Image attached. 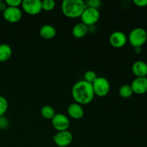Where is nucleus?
Segmentation results:
<instances>
[{
	"label": "nucleus",
	"mask_w": 147,
	"mask_h": 147,
	"mask_svg": "<svg viewBox=\"0 0 147 147\" xmlns=\"http://www.w3.org/2000/svg\"><path fill=\"white\" fill-rule=\"evenodd\" d=\"M71 93L76 103L81 106L91 103L95 96L92 84L84 80H79L73 85Z\"/></svg>",
	"instance_id": "f257e3e1"
},
{
	"label": "nucleus",
	"mask_w": 147,
	"mask_h": 147,
	"mask_svg": "<svg viewBox=\"0 0 147 147\" xmlns=\"http://www.w3.org/2000/svg\"><path fill=\"white\" fill-rule=\"evenodd\" d=\"M86 8V3L83 0H64L61 4L63 14L71 19L80 17Z\"/></svg>",
	"instance_id": "f03ea898"
},
{
	"label": "nucleus",
	"mask_w": 147,
	"mask_h": 147,
	"mask_svg": "<svg viewBox=\"0 0 147 147\" xmlns=\"http://www.w3.org/2000/svg\"><path fill=\"white\" fill-rule=\"evenodd\" d=\"M128 40L132 47H142L147 40V32L142 27H136L129 33Z\"/></svg>",
	"instance_id": "7ed1b4c3"
},
{
	"label": "nucleus",
	"mask_w": 147,
	"mask_h": 147,
	"mask_svg": "<svg viewBox=\"0 0 147 147\" xmlns=\"http://www.w3.org/2000/svg\"><path fill=\"white\" fill-rule=\"evenodd\" d=\"M95 96L98 97H105L110 91L111 86L109 80L104 77H98L92 83Z\"/></svg>",
	"instance_id": "20e7f679"
},
{
	"label": "nucleus",
	"mask_w": 147,
	"mask_h": 147,
	"mask_svg": "<svg viewBox=\"0 0 147 147\" xmlns=\"http://www.w3.org/2000/svg\"><path fill=\"white\" fill-rule=\"evenodd\" d=\"M100 11L97 9L86 7L82 13L80 18L82 23L88 26H92L98 22L100 19Z\"/></svg>",
	"instance_id": "39448f33"
},
{
	"label": "nucleus",
	"mask_w": 147,
	"mask_h": 147,
	"mask_svg": "<svg viewBox=\"0 0 147 147\" xmlns=\"http://www.w3.org/2000/svg\"><path fill=\"white\" fill-rule=\"evenodd\" d=\"M21 6L23 11L30 15H37L42 10L40 0H24Z\"/></svg>",
	"instance_id": "423d86ee"
},
{
	"label": "nucleus",
	"mask_w": 147,
	"mask_h": 147,
	"mask_svg": "<svg viewBox=\"0 0 147 147\" xmlns=\"http://www.w3.org/2000/svg\"><path fill=\"white\" fill-rule=\"evenodd\" d=\"M51 121L53 128L57 132L67 131L70 127V123L68 117L63 113H56Z\"/></svg>",
	"instance_id": "0eeeda50"
},
{
	"label": "nucleus",
	"mask_w": 147,
	"mask_h": 147,
	"mask_svg": "<svg viewBox=\"0 0 147 147\" xmlns=\"http://www.w3.org/2000/svg\"><path fill=\"white\" fill-rule=\"evenodd\" d=\"M53 142L58 147H67L72 143L73 136L68 130L58 131L53 136Z\"/></svg>",
	"instance_id": "6e6552de"
},
{
	"label": "nucleus",
	"mask_w": 147,
	"mask_h": 147,
	"mask_svg": "<svg viewBox=\"0 0 147 147\" xmlns=\"http://www.w3.org/2000/svg\"><path fill=\"white\" fill-rule=\"evenodd\" d=\"M3 17L9 23L18 22L22 17V11L19 7H7L3 12Z\"/></svg>",
	"instance_id": "1a4fd4ad"
},
{
	"label": "nucleus",
	"mask_w": 147,
	"mask_h": 147,
	"mask_svg": "<svg viewBox=\"0 0 147 147\" xmlns=\"http://www.w3.org/2000/svg\"><path fill=\"white\" fill-rule=\"evenodd\" d=\"M128 41L126 34L121 31H115L109 37V42L115 48H121L124 47Z\"/></svg>",
	"instance_id": "9d476101"
},
{
	"label": "nucleus",
	"mask_w": 147,
	"mask_h": 147,
	"mask_svg": "<svg viewBox=\"0 0 147 147\" xmlns=\"http://www.w3.org/2000/svg\"><path fill=\"white\" fill-rule=\"evenodd\" d=\"M134 93L144 94L147 92V78H136L131 84Z\"/></svg>",
	"instance_id": "9b49d317"
},
{
	"label": "nucleus",
	"mask_w": 147,
	"mask_h": 147,
	"mask_svg": "<svg viewBox=\"0 0 147 147\" xmlns=\"http://www.w3.org/2000/svg\"><path fill=\"white\" fill-rule=\"evenodd\" d=\"M67 113L70 117L76 120L82 119L84 116V110L82 106L76 103H71L67 106Z\"/></svg>",
	"instance_id": "f8f14e48"
},
{
	"label": "nucleus",
	"mask_w": 147,
	"mask_h": 147,
	"mask_svg": "<svg viewBox=\"0 0 147 147\" xmlns=\"http://www.w3.org/2000/svg\"><path fill=\"white\" fill-rule=\"evenodd\" d=\"M132 72L136 78L146 77L147 64L142 60L136 61L132 65Z\"/></svg>",
	"instance_id": "ddd939ff"
},
{
	"label": "nucleus",
	"mask_w": 147,
	"mask_h": 147,
	"mask_svg": "<svg viewBox=\"0 0 147 147\" xmlns=\"http://www.w3.org/2000/svg\"><path fill=\"white\" fill-rule=\"evenodd\" d=\"M39 33L43 39L51 40L55 37L57 34V31L53 26L50 24H45L40 27Z\"/></svg>",
	"instance_id": "4468645a"
},
{
	"label": "nucleus",
	"mask_w": 147,
	"mask_h": 147,
	"mask_svg": "<svg viewBox=\"0 0 147 147\" xmlns=\"http://www.w3.org/2000/svg\"><path fill=\"white\" fill-rule=\"evenodd\" d=\"M88 29L83 23H78L72 29V34L76 38H83L87 34Z\"/></svg>",
	"instance_id": "2eb2a0df"
},
{
	"label": "nucleus",
	"mask_w": 147,
	"mask_h": 147,
	"mask_svg": "<svg viewBox=\"0 0 147 147\" xmlns=\"http://www.w3.org/2000/svg\"><path fill=\"white\" fill-rule=\"evenodd\" d=\"M12 55V49L7 44H0V62L9 60Z\"/></svg>",
	"instance_id": "dca6fc26"
},
{
	"label": "nucleus",
	"mask_w": 147,
	"mask_h": 147,
	"mask_svg": "<svg viewBox=\"0 0 147 147\" xmlns=\"http://www.w3.org/2000/svg\"><path fill=\"white\" fill-rule=\"evenodd\" d=\"M119 93L121 97L123 98H129L133 95L134 92L131 85L124 84L121 86L119 90Z\"/></svg>",
	"instance_id": "f3484780"
},
{
	"label": "nucleus",
	"mask_w": 147,
	"mask_h": 147,
	"mask_svg": "<svg viewBox=\"0 0 147 147\" xmlns=\"http://www.w3.org/2000/svg\"><path fill=\"white\" fill-rule=\"evenodd\" d=\"M41 115L44 119L52 120L56 114L54 109L50 106H44L41 109Z\"/></svg>",
	"instance_id": "a211bd4d"
},
{
	"label": "nucleus",
	"mask_w": 147,
	"mask_h": 147,
	"mask_svg": "<svg viewBox=\"0 0 147 147\" xmlns=\"http://www.w3.org/2000/svg\"><path fill=\"white\" fill-rule=\"evenodd\" d=\"M83 77H84L85 81L88 82V83H91L92 84V83L96 80L98 76L96 72L93 71V70H87V71L84 73Z\"/></svg>",
	"instance_id": "6ab92c4d"
},
{
	"label": "nucleus",
	"mask_w": 147,
	"mask_h": 147,
	"mask_svg": "<svg viewBox=\"0 0 147 147\" xmlns=\"http://www.w3.org/2000/svg\"><path fill=\"white\" fill-rule=\"evenodd\" d=\"M55 7V1L53 0H44L42 1V9L45 11H52Z\"/></svg>",
	"instance_id": "aec40b11"
},
{
	"label": "nucleus",
	"mask_w": 147,
	"mask_h": 147,
	"mask_svg": "<svg viewBox=\"0 0 147 147\" xmlns=\"http://www.w3.org/2000/svg\"><path fill=\"white\" fill-rule=\"evenodd\" d=\"M8 109V101L7 98L2 96H0V117L4 116Z\"/></svg>",
	"instance_id": "412c9836"
},
{
	"label": "nucleus",
	"mask_w": 147,
	"mask_h": 147,
	"mask_svg": "<svg viewBox=\"0 0 147 147\" xmlns=\"http://www.w3.org/2000/svg\"><path fill=\"white\" fill-rule=\"evenodd\" d=\"M85 3H86V7L97 9H98L99 7L101 5V1L99 0H88Z\"/></svg>",
	"instance_id": "4be33fe9"
},
{
	"label": "nucleus",
	"mask_w": 147,
	"mask_h": 147,
	"mask_svg": "<svg viewBox=\"0 0 147 147\" xmlns=\"http://www.w3.org/2000/svg\"><path fill=\"white\" fill-rule=\"evenodd\" d=\"M6 4L7 7H20L22 5V0H6Z\"/></svg>",
	"instance_id": "5701e85b"
},
{
	"label": "nucleus",
	"mask_w": 147,
	"mask_h": 147,
	"mask_svg": "<svg viewBox=\"0 0 147 147\" xmlns=\"http://www.w3.org/2000/svg\"><path fill=\"white\" fill-rule=\"evenodd\" d=\"M9 122L7 118L1 116L0 117V129H6L8 126Z\"/></svg>",
	"instance_id": "b1692460"
},
{
	"label": "nucleus",
	"mask_w": 147,
	"mask_h": 147,
	"mask_svg": "<svg viewBox=\"0 0 147 147\" xmlns=\"http://www.w3.org/2000/svg\"><path fill=\"white\" fill-rule=\"evenodd\" d=\"M133 2L139 7H145L147 6V0H134Z\"/></svg>",
	"instance_id": "393cba45"
},
{
	"label": "nucleus",
	"mask_w": 147,
	"mask_h": 147,
	"mask_svg": "<svg viewBox=\"0 0 147 147\" xmlns=\"http://www.w3.org/2000/svg\"><path fill=\"white\" fill-rule=\"evenodd\" d=\"M7 8V5L6 4L5 1H0V11L1 12H4L5 11L6 9Z\"/></svg>",
	"instance_id": "a878e982"
},
{
	"label": "nucleus",
	"mask_w": 147,
	"mask_h": 147,
	"mask_svg": "<svg viewBox=\"0 0 147 147\" xmlns=\"http://www.w3.org/2000/svg\"><path fill=\"white\" fill-rule=\"evenodd\" d=\"M135 53H137V54H139L142 52V47H135L134 48Z\"/></svg>",
	"instance_id": "bb28decb"
},
{
	"label": "nucleus",
	"mask_w": 147,
	"mask_h": 147,
	"mask_svg": "<svg viewBox=\"0 0 147 147\" xmlns=\"http://www.w3.org/2000/svg\"><path fill=\"white\" fill-rule=\"evenodd\" d=\"M0 1H1V0H0Z\"/></svg>",
	"instance_id": "cd10ccee"
}]
</instances>
